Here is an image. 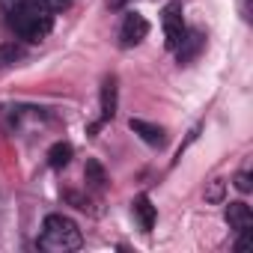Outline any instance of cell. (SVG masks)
Returning a JSON list of instances; mask_svg holds the SVG:
<instances>
[{"mask_svg":"<svg viewBox=\"0 0 253 253\" xmlns=\"http://www.w3.org/2000/svg\"><path fill=\"white\" fill-rule=\"evenodd\" d=\"M226 223H229V229H235V232L253 229V211H250V206H247V203H229V206H226Z\"/></svg>","mask_w":253,"mask_h":253,"instance_id":"obj_5","label":"cell"},{"mask_svg":"<svg viewBox=\"0 0 253 253\" xmlns=\"http://www.w3.org/2000/svg\"><path fill=\"white\" fill-rule=\"evenodd\" d=\"M113 113H116V81L107 78L101 86V122L113 119Z\"/></svg>","mask_w":253,"mask_h":253,"instance_id":"obj_7","label":"cell"},{"mask_svg":"<svg viewBox=\"0 0 253 253\" xmlns=\"http://www.w3.org/2000/svg\"><path fill=\"white\" fill-rule=\"evenodd\" d=\"M9 24L24 42H42L54 30V12L42 6L39 0H21L9 12Z\"/></svg>","mask_w":253,"mask_h":253,"instance_id":"obj_1","label":"cell"},{"mask_svg":"<svg viewBox=\"0 0 253 253\" xmlns=\"http://www.w3.org/2000/svg\"><path fill=\"white\" fill-rule=\"evenodd\" d=\"M18 57H21V48H15V45H3V48H0V66L15 63Z\"/></svg>","mask_w":253,"mask_h":253,"instance_id":"obj_11","label":"cell"},{"mask_svg":"<svg viewBox=\"0 0 253 253\" xmlns=\"http://www.w3.org/2000/svg\"><path fill=\"white\" fill-rule=\"evenodd\" d=\"M161 24H164V42L170 51H176L185 36H188V27H185V18H182V6L179 3H167L161 9Z\"/></svg>","mask_w":253,"mask_h":253,"instance_id":"obj_3","label":"cell"},{"mask_svg":"<svg viewBox=\"0 0 253 253\" xmlns=\"http://www.w3.org/2000/svg\"><path fill=\"white\" fill-rule=\"evenodd\" d=\"M134 211H137V217H140V226L149 232V229L155 226V206L149 203V197H137V200H134Z\"/></svg>","mask_w":253,"mask_h":253,"instance_id":"obj_9","label":"cell"},{"mask_svg":"<svg viewBox=\"0 0 253 253\" xmlns=\"http://www.w3.org/2000/svg\"><path fill=\"white\" fill-rule=\"evenodd\" d=\"M39 3H42V6H48L51 12H57V9H66L72 0H39Z\"/></svg>","mask_w":253,"mask_h":253,"instance_id":"obj_13","label":"cell"},{"mask_svg":"<svg viewBox=\"0 0 253 253\" xmlns=\"http://www.w3.org/2000/svg\"><path fill=\"white\" fill-rule=\"evenodd\" d=\"M128 125H131V131L140 134V140H146L149 146H164V131L158 128V125H149L143 119H131Z\"/></svg>","mask_w":253,"mask_h":253,"instance_id":"obj_6","label":"cell"},{"mask_svg":"<svg viewBox=\"0 0 253 253\" xmlns=\"http://www.w3.org/2000/svg\"><path fill=\"white\" fill-rule=\"evenodd\" d=\"M235 188H238L241 194H247V191L253 188V185H250V173H244V170H241V173L235 176Z\"/></svg>","mask_w":253,"mask_h":253,"instance_id":"obj_12","label":"cell"},{"mask_svg":"<svg viewBox=\"0 0 253 253\" xmlns=\"http://www.w3.org/2000/svg\"><path fill=\"white\" fill-rule=\"evenodd\" d=\"M146 33H149V21L140 12H128L122 21V30H119V42H122V48H134L146 39Z\"/></svg>","mask_w":253,"mask_h":253,"instance_id":"obj_4","label":"cell"},{"mask_svg":"<svg viewBox=\"0 0 253 253\" xmlns=\"http://www.w3.org/2000/svg\"><path fill=\"white\" fill-rule=\"evenodd\" d=\"M72 155H75L72 143H54V146H51V152H48V164H51L54 170H63V167H69Z\"/></svg>","mask_w":253,"mask_h":253,"instance_id":"obj_8","label":"cell"},{"mask_svg":"<svg viewBox=\"0 0 253 253\" xmlns=\"http://www.w3.org/2000/svg\"><path fill=\"white\" fill-rule=\"evenodd\" d=\"M84 244V235L78 229V223L66 214H48L39 232V250L45 253H69L78 250Z\"/></svg>","mask_w":253,"mask_h":253,"instance_id":"obj_2","label":"cell"},{"mask_svg":"<svg viewBox=\"0 0 253 253\" xmlns=\"http://www.w3.org/2000/svg\"><path fill=\"white\" fill-rule=\"evenodd\" d=\"M200 45H203V42H200V36H197V33H188V36H185V42L176 48V51H179V63H188V60L200 51Z\"/></svg>","mask_w":253,"mask_h":253,"instance_id":"obj_10","label":"cell"},{"mask_svg":"<svg viewBox=\"0 0 253 253\" xmlns=\"http://www.w3.org/2000/svg\"><path fill=\"white\" fill-rule=\"evenodd\" d=\"M206 197H209V200H220V182H214V185H211V191H209Z\"/></svg>","mask_w":253,"mask_h":253,"instance_id":"obj_14","label":"cell"}]
</instances>
